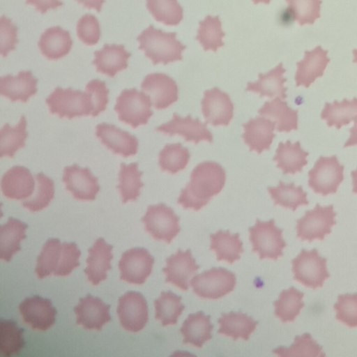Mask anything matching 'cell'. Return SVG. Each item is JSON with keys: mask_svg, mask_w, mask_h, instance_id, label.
<instances>
[{"mask_svg": "<svg viewBox=\"0 0 357 357\" xmlns=\"http://www.w3.org/2000/svg\"><path fill=\"white\" fill-rule=\"evenodd\" d=\"M351 177L352 179V192L357 194V169L351 172Z\"/></svg>", "mask_w": 357, "mask_h": 357, "instance_id": "6f0895ef", "label": "cell"}, {"mask_svg": "<svg viewBox=\"0 0 357 357\" xmlns=\"http://www.w3.org/2000/svg\"><path fill=\"white\" fill-rule=\"evenodd\" d=\"M72 45L69 31L59 26L47 28L40 35L38 43L40 53L49 60H57L66 56Z\"/></svg>", "mask_w": 357, "mask_h": 357, "instance_id": "4316f807", "label": "cell"}, {"mask_svg": "<svg viewBox=\"0 0 357 357\" xmlns=\"http://www.w3.org/2000/svg\"><path fill=\"white\" fill-rule=\"evenodd\" d=\"M25 3L33 6L41 14L46 13L48 10H54L63 6V3L59 0H26Z\"/></svg>", "mask_w": 357, "mask_h": 357, "instance_id": "db71d44e", "label": "cell"}, {"mask_svg": "<svg viewBox=\"0 0 357 357\" xmlns=\"http://www.w3.org/2000/svg\"><path fill=\"white\" fill-rule=\"evenodd\" d=\"M149 95L135 88L126 89L116 98L114 110L120 121L137 128L146 125L153 114Z\"/></svg>", "mask_w": 357, "mask_h": 357, "instance_id": "277c9868", "label": "cell"}, {"mask_svg": "<svg viewBox=\"0 0 357 357\" xmlns=\"http://www.w3.org/2000/svg\"><path fill=\"white\" fill-rule=\"evenodd\" d=\"M1 190L3 196L8 199L25 200L33 195L35 181L29 169L15 165L2 176Z\"/></svg>", "mask_w": 357, "mask_h": 357, "instance_id": "44dd1931", "label": "cell"}, {"mask_svg": "<svg viewBox=\"0 0 357 357\" xmlns=\"http://www.w3.org/2000/svg\"><path fill=\"white\" fill-rule=\"evenodd\" d=\"M335 216L333 204L321 206L317 204L313 209L305 211L304 215L296 220L297 238L310 243L316 239L323 241L336 224Z\"/></svg>", "mask_w": 357, "mask_h": 357, "instance_id": "9c48e42d", "label": "cell"}, {"mask_svg": "<svg viewBox=\"0 0 357 357\" xmlns=\"http://www.w3.org/2000/svg\"><path fill=\"white\" fill-rule=\"evenodd\" d=\"M273 351L275 355L282 357H323L325 356L322 351V347L317 343L310 333L297 335L289 347H280Z\"/></svg>", "mask_w": 357, "mask_h": 357, "instance_id": "7dc6e473", "label": "cell"}, {"mask_svg": "<svg viewBox=\"0 0 357 357\" xmlns=\"http://www.w3.org/2000/svg\"><path fill=\"white\" fill-rule=\"evenodd\" d=\"M76 33L84 44L89 46L97 44L101 33L98 19L91 14L84 15L77 22Z\"/></svg>", "mask_w": 357, "mask_h": 357, "instance_id": "f907efd6", "label": "cell"}, {"mask_svg": "<svg viewBox=\"0 0 357 357\" xmlns=\"http://www.w3.org/2000/svg\"><path fill=\"white\" fill-rule=\"evenodd\" d=\"M18 43L17 28L11 20L2 15L0 19V53L6 56L10 51L15 49Z\"/></svg>", "mask_w": 357, "mask_h": 357, "instance_id": "816d5d0a", "label": "cell"}, {"mask_svg": "<svg viewBox=\"0 0 357 357\" xmlns=\"http://www.w3.org/2000/svg\"><path fill=\"white\" fill-rule=\"evenodd\" d=\"M252 1L255 4H258L259 3H265V4H268L270 3L271 0H252Z\"/></svg>", "mask_w": 357, "mask_h": 357, "instance_id": "680465c9", "label": "cell"}, {"mask_svg": "<svg viewBox=\"0 0 357 357\" xmlns=\"http://www.w3.org/2000/svg\"><path fill=\"white\" fill-rule=\"evenodd\" d=\"M146 8L155 20L167 26H176L183 18L177 0H146Z\"/></svg>", "mask_w": 357, "mask_h": 357, "instance_id": "ee69618b", "label": "cell"}, {"mask_svg": "<svg viewBox=\"0 0 357 357\" xmlns=\"http://www.w3.org/2000/svg\"><path fill=\"white\" fill-rule=\"evenodd\" d=\"M292 20L302 26L312 24L320 17L321 0H285Z\"/></svg>", "mask_w": 357, "mask_h": 357, "instance_id": "c3c4849f", "label": "cell"}, {"mask_svg": "<svg viewBox=\"0 0 357 357\" xmlns=\"http://www.w3.org/2000/svg\"><path fill=\"white\" fill-rule=\"evenodd\" d=\"M85 89L92 96L94 105L92 116L96 117L106 109L109 102V91L107 88L105 82L98 79L89 81L86 85Z\"/></svg>", "mask_w": 357, "mask_h": 357, "instance_id": "f5cc1de1", "label": "cell"}, {"mask_svg": "<svg viewBox=\"0 0 357 357\" xmlns=\"http://www.w3.org/2000/svg\"><path fill=\"white\" fill-rule=\"evenodd\" d=\"M352 53L354 55L353 62L357 63V49H354L352 51Z\"/></svg>", "mask_w": 357, "mask_h": 357, "instance_id": "91938a15", "label": "cell"}, {"mask_svg": "<svg viewBox=\"0 0 357 357\" xmlns=\"http://www.w3.org/2000/svg\"><path fill=\"white\" fill-rule=\"evenodd\" d=\"M36 187L33 195L23 200L22 205L31 212L41 211L49 206L54 196L52 179L40 172L36 175Z\"/></svg>", "mask_w": 357, "mask_h": 357, "instance_id": "bcb514c9", "label": "cell"}, {"mask_svg": "<svg viewBox=\"0 0 357 357\" xmlns=\"http://www.w3.org/2000/svg\"><path fill=\"white\" fill-rule=\"evenodd\" d=\"M188 148L181 143L167 144L158 155V165L162 172L172 174L183 170L190 160Z\"/></svg>", "mask_w": 357, "mask_h": 357, "instance_id": "7bdbcfd3", "label": "cell"}, {"mask_svg": "<svg viewBox=\"0 0 357 357\" xmlns=\"http://www.w3.org/2000/svg\"><path fill=\"white\" fill-rule=\"evenodd\" d=\"M38 79L30 70H22L17 75H7L0 78V94L11 102H26L37 92Z\"/></svg>", "mask_w": 357, "mask_h": 357, "instance_id": "d4e9b609", "label": "cell"}, {"mask_svg": "<svg viewBox=\"0 0 357 357\" xmlns=\"http://www.w3.org/2000/svg\"><path fill=\"white\" fill-rule=\"evenodd\" d=\"M225 33L222 29L219 17L207 15L199 22V29L195 39L198 40L204 51L216 52L224 45L222 41Z\"/></svg>", "mask_w": 357, "mask_h": 357, "instance_id": "b9f144b4", "label": "cell"}, {"mask_svg": "<svg viewBox=\"0 0 357 357\" xmlns=\"http://www.w3.org/2000/svg\"><path fill=\"white\" fill-rule=\"evenodd\" d=\"M143 172L138 169V164L121 163L119 172L117 189L121 195L122 203L136 201L140 195V189L144 183L141 181Z\"/></svg>", "mask_w": 357, "mask_h": 357, "instance_id": "f35d334b", "label": "cell"}, {"mask_svg": "<svg viewBox=\"0 0 357 357\" xmlns=\"http://www.w3.org/2000/svg\"><path fill=\"white\" fill-rule=\"evenodd\" d=\"M242 126L244 130L242 137L250 151H255L260 154L264 150H269L275 137L273 132L275 121L262 116H256Z\"/></svg>", "mask_w": 357, "mask_h": 357, "instance_id": "cb8c5ba5", "label": "cell"}, {"mask_svg": "<svg viewBox=\"0 0 357 357\" xmlns=\"http://www.w3.org/2000/svg\"><path fill=\"white\" fill-rule=\"evenodd\" d=\"M303 296L304 294L294 287L283 290L273 303L275 315L282 323L294 321L304 307Z\"/></svg>", "mask_w": 357, "mask_h": 357, "instance_id": "ab89813d", "label": "cell"}, {"mask_svg": "<svg viewBox=\"0 0 357 357\" xmlns=\"http://www.w3.org/2000/svg\"><path fill=\"white\" fill-rule=\"evenodd\" d=\"M139 50L144 51L153 65L182 60V52L186 48L176 39L175 32H165L149 25L137 38Z\"/></svg>", "mask_w": 357, "mask_h": 357, "instance_id": "7a4b0ae2", "label": "cell"}, {"mask_svg": "<svg viewBox=\"0 0 357 357\" xmlns=\"http://www.w3.org/2000/svg\"><path fill=\"white\" fill-rule=\"evenodd\" d=\"M110 306L98 297L87 295L79 299L74 307L76 324L86 330L100 331L103 325L111 320Z\"/></svg>", "mask_w": 357, "mask_h": 357, "instance_id": "ffe728a7", "label": "cell"}, {"mask_svg": "<svg viewBox=\"0 0 357 357\" xmlns=\"http://www.w3.org/2000/svg\"><path fill=\"white\" fill-rule=\"evenodd\" d=\"M210 249L215 253L218 261H225L232 264L241 258L243 248L238 234L218 230L210 235Z\"/></svg>", "mask_w": 357, "mask_h": 357, "instance_id": "e575fe53", "label": "cell"}, {"mask_svg": "<svg viewBox=\"0 0 357 357\" xmlns=\"http://www.w3.org/2000/svg\"><path fill=\"white\" fill-rule=\"evenodd\" d=\"M248 231L252 251L258 253L259 259L277 260L283 256V249L287 246L283 230L275 225L273 219L266 222L257 219Z\"/></svg>", "mask_w": 357, "mask_h": 357, "instance_id": "5b68a950", "label": "cell"}, {"mask_svg": "<svg viewBox=\"0 0 357 357\" xmlns=\"http://www.w3.org/2000/svg\"><path fill=\"white\" fill-rule=\"evenodd\" d=\"M213 326L209 316L202 312L190 314L181 327L183 343L196 348H201L212 337Z\"/></svg>", "mask_w": 357, "mask_h": 357, "instance_id": "4dcf8cb0", "label": "cell"}, {"mask_svg": "<svg viewBox=\"0 0 357 357\" xmlns=\"http://www.w3.org/2000/svg\"><path fill=\"white\" fill-rule=\"evenodd\" d=\"M344 169L336 155L320 156L307 173V185L316 194H335L344 180Z\"/></svg>", "mask_w": 357, "mask_h": 357, "instance_id": "52a82bcc", "label": "cell"}, {"mask_svg": "<svg viewBox=\"0 0 357 357\" xmlns=\"http://www.w3.org/2000/svg\"><path fill=\"white\" fill-rule=\"evenodd\" d=\"M226 172L218 162L205 161L192 171L190 181L181 190L177 203L185 209L199 211L225 186Z\"/></svg>", "mask_w": 357, "mask_h": 357, "instance_id": "6da1fadb", "label": "cell"}, {"mask_svg": "<svg viewBox=\"0 0 357 357\" xmlns=\"http://www.w3.org/2000/svg\"><path fill=\"white\" fill-rule=\"evenodd\" d=\"M96 136L114 154L128 158L137 153L139 143L137 137L114 124H98L96 128Z\"/></svg>", "mask_w": 357, "mask_h": 357, "instance_id": "d6986e66", "label": "cell"}, {"mask_svg": "<svg viewBox=\"0 0 357 357\" xmlns=\"http://www.w3.org/2000/svg\"><path fill=\"white\" fill-rule=\"evenodd\" d=\"M333 307L337 320L349 328L357 327V293L339 295Z\"/></svg>", "mask_w": 357, "mask_h": 357, "instance_id": "681fc988", "label": "cell"}, {"mask_svg": "<svg viewBox=\"0 0 357 357\" xmlns=\"http://www.w3.org/2000/svg\"><path fill=\"white\" fill-rule=\"evenodd\" d=\"M165 261L166 266L162 269L165 275V282L174 284L183 291L188 290L189 280L199 268L191 251L178 250L167 257Z\"/></svg>", "mask_w": 357, "mask_h": 357, "instance_id": "ac0fdd59", "label": "cell"}, {"mask_svg": "<svg viewBox=\"0 0 357 357\" xmlns=\"http://www.w3.org/2000/svg\"><path fill=\"white\" fill-rule=\"evenodd\" d=\"M141 89L149 96L156 109H166L178 98L176 82L165 73L148 74L141 84Z\"/></svg>", "mask_w": 357, "mask_h": 357, "instance_id": "2e32d148", "label": "cell"}, {"mask_svg": "<svg viewBox=\"0 0 357 357\" xmlns=\"http://www.w3.org/2000/svg\"><path fill=\"white\" fill-rule=\"evenodd\" d=\"M326 262L327 259L320 256L317 249H303L291 260L294 279L312 289L321 287L324 281L330 277Z\"/></svg>", "mask_w": 357, "mask_h": 357, "instance_id": "8992f818", "label": "cell"}, {"mask_svg": "<svg viewBox=\"0 0 357 357\" xmlns=\"http://www.w3.org/2000/svg\"><path fill=\"white\" fill-rule=\"evenodd\" d=\"M24 329L19 328L11 319H1L0 321V354L10 356L19 353L24 347Z\"/></svg>", "mask_w": 357, "mask_h": 357, "instance_id": "f6af8a7d", "label": "cell"}, {"mask_svg": "<svg viewBox=\"0 0 357 357\" xmlns=\"http://www.w3.org/2000/svg\"><path fill=\"white\" fill-rule=\"evenodd\" d=\"M154 306L155 317L163 326L175 325L185 308L181 297L169 291H162Z\"/></svg>", "mask_w": 357, "mask_h": 357, "instance_id": "60d3db41", "label": "cell"}, {"mask_svg": "<svg viewBox=\"0 0 357 357\" xmlns=\"http://www.w3.org/2000/svg\"><path fill=\"white\" fill-rule=\"evenodd\" d=\"M19 310L23 321L33 330L45 331L55 323L56 310L47 298L37 295L26 298Z\"/></svg>", "mask_w": 357, "mask_h": 357, "instance_id": "e0dca14e", "label": "cell"}, {"mask_svg": "<svg viewBox=\"0 0 357 357\" xmlns=\"http://www.w3.org/2000/svg\"><path fill=\"white\" fill-rule=\"evenodd\" d=\"M354 126L349 129L350 135L345 142L344 147L357 145V115L354 119Z\"/></svg>", "mask_w": 357, "mask_h": 357, "instance_id": "9f6ffc18", "label": "cell"}, {"mask_svg": "<svg viewBox=\"0 0 357 357\" xmlns=\"http://www.w3.org/2000/svg\"><path fill=\"white\" fill-rule=\"evenodd\" d=\"M267 190L275 205L291 209L292 211H295L301 206L309 204L307 192L301 185L296 186L293 182L285 183L280 181L278 186H268Z\"/></svg>", "mask_w": 357, "mask_h": 357, "instance_id": "8d00e7d4", "label": "cell"}, {"mask_svg": "<svg viewBox=\"0 0 357 357\" xmlns=\"http://www.w3.org/2000/svg\"><path fill=\"white\" fill-rule=\"evenodd\" d=\"M141 220L153 239L167 243H170L181 231L179 217L163 203L149 206Z\"/></svg>", "mask_w": 357, "mask_h": 357, "instance_id": "30bf717a", "label": "cell"}, {"mask_svg": "<svg viewBox=\"0 0 357 357\" xmlns=\"http://www.w3.org/2000/svg\"><path fill=\"white\" fill-rule=\"evenodd\" d=\"M28 136L26 132V120L22 115L15 126L6 123L0 130V156L13 158L16 152L25 146Z\"/></svg>", "mask_w": 357, "mask_h": 357, "instance_id": "74e56055", "label": "cell"}, {"mask_svg": "<svg viewBox=\"0 0 357 357\" xmlns=\"http://www.w3.org/2000/svg\"><path fill=\"white\" fill-rule=\"evenodd\" d=\"M218 323V333L231 337L234 340L238 338L248 340L257 325V321L246 314L235 312L222 314Z\"/></svg>", "mask_w": 357, "mask_h": 357, "instance_id": "d6a6232c", "label": "cell"}, {"mask_svg": "<svg viewBox=\"0 0 357 357\" xmlns=\"http://www.w3.org/2000/svg\"><path fill=\"white\" fill-rule=\"evenodd\" d=\"M77 2L81 3L84 7L88 9H94L97 12H100L102 6L105 3V0H76Z\"/></svg>", "mask_w": 357, "mask_h": 357, "instance_id": "11a10c76", "label": "cell"}, {"mask_svg": "<svg viewBox=\"0 0 357 357\" xmlns=\"http://www.w3.org/2000/svg\"><path fill=\"white\" fill-rule=\"evenodd\" d=\"M357 115V98L351 100L343 99L338 102H326L321 113V119L326 121L328 127L340 129L349 124Z\"/></svg>", "mask_w": 357, "mask_h": 357, "instance_id": "d590c367", "label": "cell"}, {"mask_svg": "<svg viewBox=\"0 0 357 357\" xmlns=\"http://www.w3.org/2000/svg\"><path fill=\"white\" fill-rule=\"evenodd\" d=\"M236 284L234 273L220 267L211 268L190 282L193 292L204 299H218L231 293Z\"/></svg>", "mask_w": 357, "mask_h": 357, "instance_id": "ba28073f", "label": "cell"}, {"mask_svg": "<svg viewBox=\"0 0 357 357\" xmlns=\"http://www.w3.org/2000/svg\"><path fill=\"white\" fill-rule=\"evenodd\" d=\"M45 102L52 114L59 118L72 119L75 117L93 114L94 105L92 96L88 91L75 90L71 87H56L46 98Z\"/></svg>", "mask_w": 357, "mask_h": 357, "instance_id": "3957f363", "label": "cell"}, {"mask_svg": "<svg viewBox=\"0 0 357 357\" xmlns=\"http://www.w3.org/2000/svg\"><path fill=\"white\" fill-rule=\"evenodd\" d=\"M28 225L20 220L9 218L1 226L0 259L8 262L14 254L21 250L20 242L26 237L25 231Z\"/></svg>", "mask_w": 357, "mask_h": 357, "instance_id": "836d02e7", "label": "cell"}, {"mask_svg": "<svg viewBox=\"0 0 357 357\" xmlns=\"http://www.w3.org/2000/svg\"><path fill=\"white\" fill-rule=\"evenodd\" d=\"M327 54L328 50H323L320 45L312 50L305 51L304 58L296 63L297 69L294 76L296 86L308 88L317 78L324 75L330 62Z\"/></svg>", "mask_w": 357, "mask_h": 357, "instance_id": "7402d4cb", "label": "cell"}, {"mask_svg": "<svg viewBox=\"0 0 357 357\" xmlns=\"http://www.w3.org/2000/svg\"><path fill=\"white\" fill-rule=\"evenodd\" d=\"M154 258L143 248H134L124 252L119 261L120 279L134 284H142L150 275Z\"/></svg>", "mask_w": 357, "mask_h": 357, "instance_id": "8fae6325", "label": "cell"}, {"mask_svg": "<svg viewBox=\"0 0 357 357\" xmlns=\"http://www.w3.org/2000/svg\"><path fill=\"white\" fill-rule=\"evenodd\" d=\"M206 122L202 123L198 118L193 119L190 114L181 117L174 113L172 119L157 128L155 130L169 136H182L185 141L192 142L195 144L201 141L213 142V135L208 129Z\"/></svg>", "mask_w": 357, "mask_h": 357, "instance_id": "5bb4252c", "label": "cell"}, {"mask_svg": "<svg viewBox=\"0 0 357 357\" xmlns=\"http://www.w3.org/2000/svg\"><path fill=\"white\" fill-rule=\"evenodd\" d=\"M113 246L102 238H98L88 252L86 267L84 270L87 280L93 285H98L107 279V272L111 269Z\"/></svg>", "mask_w": 357, "mask_h": 357, "instance_id": "603a6c76", "label": "cell"}, {"mask_svg": "<svg viewBox=\"0 0 357 357\" xmlns=\"http://www.w3.org/2000/svg\"><path fill=\"white\" fill-rule=\"evenodd\" d=\"M62 181L66 190L79 201H93L100 191L98 178L88 167H80L77 164L64 167Z\"/></svg>", "mask_w": 357, "mask_h": 357, "instance_id": "4fadbf2b", "label": "cell"}, {"mask_svg": "<svg viewBox=\"0 0 357 357\" xmlns=\"http://www.w3.org/2000/svg\"><path fill=\"white\" fill-rule=\"evenodd\" d=\"M258 113L261 116L273 119L275 129L279 132H289L298 130V111L289 107L287 102L282 100L280 97L265 102L258 109Z\"/></svg>", "mask_w": 357, "mask_h": 357, "instance_id": "1f68e13d", "label": "cell"}, {"mask_svg": "<svg viewBox=\"0 0 357 357\" xmlns=\"http://www.w3.org/2000/svg\"><path fill=\"white\" fill-rule=\"evenodd\" d=\"M285 72L286 69L284 68L282 63H280L268 73H259L258 80L255 82H248L245 91L259 93L261 98L266 96L273 98L278 96L285 99L287 96V88L284 86L287 81V78L283 76Z\"/></svg>", "mask_w": 357, "mask_h": 357, "instance_id": "83f0119b", "label": "cell"}, {"mask_svg": "<svg viewBox=\"0 0 357 357\" xmlns=\"http://www.w3.org/2000/svg\"><path fill=\"white\" fill-rule=\"evenodd\" d=\"M63 260V243L58 238L48 239L37 257L35 273L38 278L43 279L52 274L61 276Z\"/></svg>", "mask_w": 357, "mask_h": 357, "instance_id": "f1b7e54d", "label": "cell"}, {"mask_svg": "<svg viewBox=\"0 0 357 357\" xmlns=\"http://www.w3.org/2000/svg\"><path fill=\"white\" fill-rule=\"evenodd\" d=\"M308 155L309 153L302 149L299 141L292 143L287 140L284 143H279L273 160L283 174L294 175L301 172L307 165Z\"/></svg>", "mask_w": 357, "mask_h": 357, "instance_id": "f546056e", "label": "cell"}, {"mask_svg": "<svg viewBox=\"0 0 357 357\" xmlns=\"http://www.w3.org/2000/svg\"><path fill=\"white\" fill-rule=\"evenodd\" d=\"M117 314L126 331L132 333L142 331L149 319L146 299L139 292H126L119 298Z\"/></svg>", "mask_w": 357, "mask_h": 357, "instance_id": "7c38bea8", "label": "cell"}, {"mask_svg": "<svg viewBox=\"0 0 357 357\" xmlns=\"http://www.w3.org/2000/svg\"><path fill=\"white\" fill-rule=\"evenodd\" d=\"M93 54L92 64L96 71L109 77H114L119 72L127 68L128 60L131 56L123 45L116 44H105Z\"/></svg>", "mask_w": 357, "mask_h": 357, "instance_id": "484cf974", "label": "cell"}, {"mask_svg": "<svg viewBox=\"0 0 357 357\" xmlns=\"http://www.w3.org/2000/svg\"><path fill=\"white\" fill-rule=\"evenodd\" d=\"M202 112L206 123L228 126L234 116V105L229 96L218 87L204 92Z\"/></svg>", "mask_w": 357, "mask_h": 357, "instance_id": "9a60e30c", "label": "cell"}]
</instances>
